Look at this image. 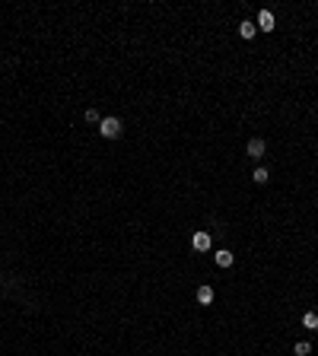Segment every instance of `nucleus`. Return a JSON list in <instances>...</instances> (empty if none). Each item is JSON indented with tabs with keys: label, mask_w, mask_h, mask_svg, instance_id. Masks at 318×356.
<instances>
[{
	"label": "nucleus",
	"mask_w": 318,
	"mask_h": 356,
	"mask_svg": "<svg viewBox=\"0 0 318 356\" xmlns=\"http://www.w3.org/2000/svg\"><path fill=\"white\" fill-rule=\"evenodd\" d=\"M121 131H124L121 118H102V121H99V134L105 137V140H115V137H121Z\"/></svg>",
	"instance_id": "obj_1"
},
{
	"label": "nucleus",
	"mask_w": 318,
	"mask_h": 356,
	"mask_svg": "<svg viewBox=\"0 0 318 356\" xmlns=\"http://www.w3.org/2000/svg\"><path fill=\"white\" fill-rule=\"evenodd\" d=\"M255 25H258L261 32H274V29H277V25H274V13H271V10H261V13H258Z\"/></svg>",
	"instance_id": "obj_2"
},
{
	"label": "nucleus",
	"mask_w": 318,
	"mask_h": 356,
	"mask_svg": "<svg viewBox=\"0 0 318 356\" xmlns=\"http://www.w3.org/2000/svg\"><path fill=\"white\" fill-rule=\"evenodd\" d=\"M248 156H252V159H261L264 153H268V143L261 140V137H255V140H248V150H245Z\"/></svg>",
	"instance_id": "obj_3"
},
{
	"label": "nucleus",
	"mask_w": 318,
	"mask_h": 356,
	"mask_svg": "<svg viewBox=\"0 0 318 356\" xmlns=\"http://www.w3.org/2000/svg\"><path fill=\"white\" fill-rule=\"evenodd\" d=\"M191 245H194V251H210V232H194Z\"/></svg>",
	"instance_id": "obj_4"
},
{
	"label": "nucleus",
	"mask_w": 318,
	"mask_h": 356,
	"mask_svg": "<svg viewBox=\"0 0 318 356\" xmlns=\"http://www.w3.org/2000/svg\"><path fill=\"white\" fill-rule=\"evenodd\" d=\"M213 261H217L220 267H233V261H236V255H233V251H229V248H220L217 255H213Z\"/></svg>",
	"instance_id": "obj_5"
},
{
	"label": "nucleus",
	"mask_w": 318,
	"mask_h": 356,
	"mask_svg": "<svg viewBox=\"0 0 318 356\" xmlns=\"http://www.w3.org/2000/svg\"><path fill=\"white\" fill-rule=\"evenodd\" d=\"M239 35H242L245 41H248V38H255V35H258V25H255L252 19H242V22H239Z\"/></svg>",
	"instance_id": "obj_6"
},
{
	"label": "nucleus",
	"mask_w": 318,
	"mask_h": 356,
	"mask_svg": "<svg viewBox=\"0 0 318 356\" xmlns=\"http://www.w3.org/2000/svg\"><path fill=\"white\" fill-rule=\"evenodd\" d=\"M197 302H201V306H210L213 302V286H197Z\"/></svg>",
	"instance_id": "obj_7"
},
{
	"label": "nucleus",
	"mask_w": 318,
	"mask_h": 356,
	"mask_svg": "<svg viewBox=\"0 0 318 356\" xmlns=\"http://www.w3.org/2000/svg\"><path fill=\"white\" fill-rule=\"evenodd\" d=\"M303 328H309V331H318V312H306V315H303Z\"/></svg>",
	"instance_id": "obj_8"
},
{
	"label": "nucleus",
	"mask_w": 318,
	"mask_h": 356,
	"mask_svg": "<svg viewBox=\"0 0 318 356\" xmlns=\"http://www.w3.org/2000/svg\"><path fill=\"white\" fill-rule=\"evenodd\" d=\"M268 178H271V175H268V169H264V166H258V169L252 172V181H255V185H264Z\"/></svg>",
	"instance_id": "obj_9"
},
{
	"label": "nucleus",
	"mask_w": 318,
	"mask_h": 356,
	"mask_svg": "<svg viewBox=\"0 0 318 356\" xmlns=\"http://www.w3.org/2000/svg\"><path fill=\"white\" fill-rule=\"evenodd\" d=\"M293 353H296V356H309V353H312V344H306V341H299V344L293 347Z\"/></svg>",
	"instance_id": "obj_10"
},
{
	"label": "nucleus",
	"mask_w": 318,
	"mask_h": 356,
	"mask_svg": "<svg viewBox=\"0 0 318 356\" xmlns=\"http://www.w3.org/2000/svg\"><path fill=\"white\" fill-rule=\"evenodd\" d=\"M83 118H86V121H89V124H99V121H102V118H99V111H96V108H86V111H83Z\"/></svg>",
	"instance_id": "obj_11"
}]
</instances>
